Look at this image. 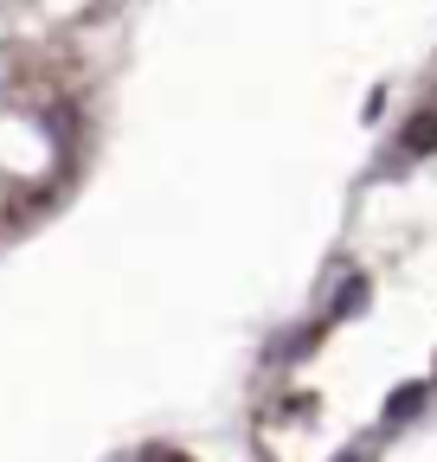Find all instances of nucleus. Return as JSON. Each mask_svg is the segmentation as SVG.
Segmentation results:
<instances>
[{"instance_id":"nucleus-2","label":"nucleus","mask_w":437,"mask_h":462,"mask_svg":"<svg viewBox=\"0 0 437 462\" xmlns=\"http://www.w3.org/2000/svg\"><path fill=\"white\" fill-rule=\"evenodd\" d=\"M418 404H424V385H405V392L393 398V418H412V411H418Z\"/></svg>"},{"instance_id":"nucleus-1","label":"nucleus","mask_w":437,"mask_h":462,"mask_svg":"<svg viewBox=\"0 0 437 462\" xmlns=\"http://www.w3.org/2000/svg\"><path fill=\"white\" fill-rule=\"evenodd\" d=\"M437 148V109H418L405 123V154H431Z\"/></svg>"}]
</instances>
